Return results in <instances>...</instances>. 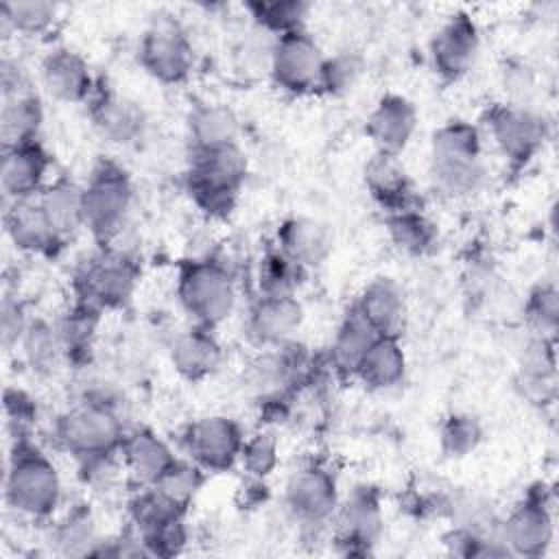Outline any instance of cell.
Returning a JSON list of instances; mask_svg holds the SVG:
<instances>
[{
    "instance_id": "cell-1",
    "label": "cell",
    "mask_w": 559,
    "mask_h": 559,
    "mask_svg": "<svg viewBox=\"0 0 559 559\" xmlns=\"http://www.w3.org/2000/svg\"><path fill=\"white\" fill-rule=\"evenodd\" d=\"M63 485L52 459L31 437L13 439L4 474V500L17 515L48 520L61 504Z\"/></svg>"
},
{
    "instance_id": "cell-2",
    "label": "cell",
    "mask_w": 559,
    "mask_h": 559,
    "mask_svg": "<svg viewBox=\"0 0 559 559\" xmlns=\"http://www.w3.org/2000/svg\"><path fill=\"white\" fill-rule=\"evenodd\" d=\"M127 430L116 404L105 395H87L52 424L57 448L72 454L79 463L107 459L120 452Z\"/></svg>"
},
{
    "instance_id": "cell-3",
    "label": "cell",
    "mask_w": 559,
    "mask_h": 559,
    "mask_svg": "<svg viewBox=\"0 0 559 559\" xmlns=\"http://www.w3.org/2000/svg\"><path fill=\"white\" fill-rule=\"evenodd\" d=\"M483 142L478 129L467 120L443 122L430 140V181L448 197L461 199L483 183Z\"/></svg>"
},
{
    "instance_id": "cell-4",
    "label": "cell",
    "mask_w": 559,
    "mask_h": 559,
    "mask_svg": "<svg viewBox=\"0 0 559 559\" xmlns=\"http://www.w3.org/2000/svg\"><path fill=\"white\" fill-rule=\"evenodd\" d=\"M236 280L231 269L216 258L188 260L177 273V299L194 325L216 328L236 308Z\"/></svg>"
},
{
    "instance_id": "cell-5",
    "label": "cell",
    "mask_w": 559,
    "mask_h": 559,
    "mask_svg": "<svg viewBox=\"0 0 559 559\" xmlns=\"http://www.w3.org/2000/svg\"><path fill=\"white\" fill-rule=\"evenodd\" d=\"M247 157L238 144L192 151L186 173L192 201L210 216L231 212L240 188L247 179Z\"/></svg>"
},
{
    "instance_id": "cell-6",
    "label": "cell",
    "mask_w": 559,
    "mask_h": 559,
    "mask_svg": "<svg viewBox=\"0 0 559 559\" xmlns=\"http://www.w3.org/2000/svg\"><path fill=\"white\" fill-rule=\"evenodd\" d=\"M81 188L85 229L100 242L118 236L133 203V186L127 170L109 159H103L92 168Z\"/></svg>"
},
{
    "instance_id": "cell-7",
    "label": "cell",
    "mask_w": 559,
    "mask_h": 559,
    "mask_svg": "<svg viewBox=\"0 0 559 559\" xmlns=\"http://www.w3.org/2000/svg\"><path fill=\"white\" fill-rule=\"evenodd\" d=\"M138 59L153 79L175 85L190 76L194 48L179 20L173 15H155L140 37Z\"/></svg>"
},
{
    "instance_id": "cell-8",
    "label": "cell",
    "mask_w": 559,
    "mask_h": 559,
    "mask_svg": "<svg viewBox=\"0 0 559 559\" xmlns=\"http://www.w3.org/2000/svg\"><path fill=\"white\" fill-rule=\"evenodd\" d=\"M323 52L306 28L277 35L269 50V70L277 87L288 94H306L319 87Z\"/></svg>"
},
{
    "instance_id": "cell-9",
    "label": "cell",
    "mask_w": 559,
    "mask_h": 559,
    "mask_svg": "<svg viewBox=\"0 0 559 559\" xmlns=\"http://www.w3.org/2000/svg\"><path fill=\"white\" fill-rule=\"evenodd\" d=\"M338 502L336 478L319 463L297 467L284 485V507L304 526H323L334 520Z\"/></svg>"
},
{
    "instance_id": "cell-10",
    "label": "cell",
    "mask_w": 559,
    "mask_h": 559,
    "mask_svg": "<svg viewBox=\"0 0 559 559\" xmlns=\"http://www.w3.org/2000/svg\"><path fill=\"white\" fill-rule=\"evenodd\" d=\"M135 284L138 266L129 255L114 249L100 251L79 271V301H85L98 310L120 308L131 299Z\"/></svg>"
},
{
    "instance_id": "cell-11",
    "label": "cell",
    "mask_w": 559,
    "mask_h": 559,
    "mask_svg": "<svg viewBox=\"0 0 559 559\" xmlns=\"http://www.w3.org/2000/svg\"><path fill=\"white\" fill-rule=\"evenodd\" d=\"M496 148L513 164H526L542 148L548 127L542 114L528 105L500 103L485 116Z\"/></svg>"
},
{
    "instance_id": "cell-12",
    "label": "cell",
    "mask_w": 559,
    "mask_h": 559,
    "mask_svg": "<svg viewBox=\"0 0 559 559\" xmlns=\"http://www.w3.org/2000/svg\"><path fill=\"white\" fill-rule=\"evenodd\" d=\"M181 441L188 459L199 467L205 472H225L238 463L245 432L227 415H205L186 428Z\"/></svg>"
},
{
    "instance_id": "cell-13",
    "label": "cell",
    "mask_w": 559,
    "mask_h": 559,
    "mask_svg": "<svg viewBox=\"0 0 559 559\" xmlns=\"http://www.w3.org/2000/svg\"><path fill=\"white\" fill-rule=\"evenodd\" d=\"M496 533L509 555L542 557L555 535L552 511L544 491H528V496L518 502L502 522L496 524Z\"/></svg>"
},
{
    "instance_id": "cell-14",
    "label": "cell",
    "mask_w": 559,
    "mask_h": 559,
    "mask_svg": "<svg viewBox=\"0 0 559 559\" xmlns=\"http://www.w3.org/2000/svg\"><path fill=\"white\" fill-rule=\"evenodd\" d=\"M478 26L463 11L450 15L430 39L432 68L445 81H456L467 74L478 59Z\"/></svg>"
},
{
    "instance_id": "cell-15",
    "label": "cell",
    "mask_w": 559,
    "mask_h": 559,
    "mask_svg": "<svg viewBox=\"0 0 559 559\" xmlns=\"http://www.w3.org/2000/svg\"><path fill=\"white\" fill-rule=\"evenodd\" d=\"M334 518L338 524V542L349 555L371 552L384 528L380 496L371 487L352 489V493L338 502Z\"/></svg>"
},
{
    "instance_id": "cell-16",
    "label": "cell",
    "mask_w": 559,
    "mask_h": 559,
    "mask_svg": "<svg viewBox=\"0 0 559 559\" xmlns=\"http://www.w3.org/2000/svg\"><path fill=\"white\" fill-rule=\"evenodd\" d=\"M304 323V306L295 295H260L247 312V336L262 349L293 341Z\"/></svg>"
},
{
    "instance_id": "cell-17",
    "label": "cell",
    "mask_w": 559,
    "mask_h": 559,
    "mask_svg": "<svg viewBox=\"0 0 559 559\" xmlns=\"http://www.w3.org/2000/svg\"><path fill=\"white\" fill-rule=\"evenodd\" d=\"M39 81L52 98L63 103L90 100L96 90L87 59L68 46H55L44 55Z\"/></svg>"
},
{
    "instance_id": "cell-18",
    "label": "cell",
    "mask_w": 559,
    "mask_h": 559,
    "mask_svg": "<svg viewBox=\"0 0 559 559\" xmlns=\"http://www.w3.org/2000/svg\"><path fill=\"white\" fill-rule=\"evenodd\" d=\"M50 170V155L37 142L17 144L2 148L0 183L4 201L35 199L46 188V177Z\"/></svg>"
},
{
    "instance_id": "cell-19",
    "label": "cell",
    "mask_w": 559,
    "mask_h": 559,
    "mask_svg": "<svg viewBox=\"0 0 559 559\" xmlns=\"http://www.w3.org/2000/svg\"><path fill=\"white\" fill-rule=\"evenodd\" d=\"M87 105L90 118L105 140L114 144H131L142 138L146 129V116L133 98L103 87L94 90Z\"/></svg>"
},
{
    "instance_id": "cell-20",
    "label": "cell",
    "mask_w": 559,
    "mask_h": 559,
    "mask_svg": "<svg viewBox=\"0 0 559 559\" xmlns=\"http://www.w3.org/2000/svg\"><path fill=\"white\" fill-rule=\"evenodd\" d=\"M120 459L138 487H153L159 478L177 463V454L173 448L151 428H133L127 430Z\"/></svg>"
},
{
    "instance_id": "cell-21",
    "label": "cell",
    "mask_w": 559,
    "mask_h": 559,
    "mask_svg": "<svg viewBox=\"0 0 559 559\" xmlns=\"http://www.w3.org/2000/svg\"><path fill=\"white\" fill-rule=\"evenodd\" d=\"M417 109L400 94H384L367 116V135L376 151L400 155L415 133Z\"/></svg>"
},
{
    "instance_id": "cell-22",
    "label": "cell",
    "mask_w": 559,
    "mask_h": 559,
    "mask_svg": "<svg viewBox=\"0 0 559 559\" xmlns=\"http://www.w3.org/2000/svg\"><path fill=\"white\" fill-rule=\"evenodd\" d=\"M362 181L367 192L386 210H404L415 205L413 197V183L411 177L400 162V155L376 151L365 168H362Z\"/></svg>"
},
{
    "instance_id": "cell-23",
    "label": "cell",
    "mask_w": 559,
    "mask_h": 559,
    "mask_svg": "<svg viewBox=\"0 0 559 559\" xmlns=\"http://www.w3.org/2000/svg\"><path fill=\"white\" fill-rule=\"evenodd\" d=\"M170 362L186 380H203L223 362V347L212 334V328L194 325L179 332L170 345Z\"/></svg>"
},
{
    "instance_id": "cell-24",
    "label": "cell",
    "mask_w": 559,
    "mask_h": 559,
    "mask_svg": "<svg viewBox=\"0 0 559 559\" xmlns=\"http://www.w3.org/2000/svg\"><path fill=\"white\" fill-rule=\"evenodd\" d=\"M44 218L48 221L52 234L63 245L68 238L76 236L83 225V188L68 179L57 177L46 183V188L35 197Z\"/></svg>"
},
{
    "instance_id": "cell-25",
    "label": "cell",
    "mask_w": 559,
    "mask_h": 559,
    "mask_svg": "<svg viewBox=\"0 0 559 559\" xmlns=\"http://www.w3.org/2000/svg\"><path fill=\"white\" fill-rule=\"evenodd\" d=\"M4 229L11 242L26 253H50L61 245L44 218L37 199L7 201Z\"/></svg>"
},
{
    "instance_id": "cell-26",
    "label": "cell",
    "mask_w": 559,
    "mask_h": 559,
    "mask_svg": "<svg viewBox=\"0 0 559 559\" xmlns=\"http://www.w3.org/2000/svg\"><path fill=\"white\" fill-rule=\"evenodd\" d=\"M378 334H397L406 314L400 284L391 277L371 280L352 304Z\"/></svg>"
},
{
    "instance_id": "cell-27",
    "label": "cell",
    "mask_w": 559,
    "mask_h": 559,
    "mask_svg": "<svg viewBox=\"0 0 559 559\" xmlns=\"http://www.w3.org/2000/svg\"><path fill=\"white\" fill-rule=\"evenodd\" d=\"M406 354L397 334H378L362 354L354 376L373 391H384L402 382Z\"/></svg>"
},
{
    "instance_id": "cell-28",
    "label": "cell",
    "mask_w": 559,
    "mask_h": 559,
    "mask_svg": "<svg viewBox=\"0 0 559 559\" xmlns=\"http://www.w3.org/2000/svg\"><path fill=\"white\" fill-rule=\"evenodd\" d=\"M240 120L229 105L201 103L188 114V135L192 151L238 144Z\"/></svg>"
},
{
    "instance_id": "cell-29",
    "label": "cell",
    "mask_w": 559,
    "mask_h": 559,
    "mask_svg": "<svg viewBox=\"0 0 559 559\" xmlns=\"http://www.w3.org/2000/svg\"><path fill=\"white\" fill-rule=\"evenodd\" d=\"M100 542L94 513L87 504L70 507L59 520L52 522L48 544L63 557H92V550Z\"/></svg>"
},
{
    "instance_id": "cell-30",
    "label": "cell",
    "mask_w": 559,
    "mask_h": 559,
    "mask_svg": "<svg viewBox=\"0 0 559 559\" xmlns=\"http://www.w3.org/2000/svg\"><path fill=\"white\" fill-rule=\"evenodd\" d=\"M41 122H44V107L35 90L2 98V111H0L2 148L37 142Z\"/></svg>"
},
{
    "instance_id": "cell-31",
    "label": "cell",
    "mask_w": 559,
    "mask_h": 559,
    "mask_svg": "<svg viewBox=\"0 0 559 559\" xmlns=\"http://www.w3.org/2000/svg\"><path fill=\"white\" fill-rule=\"evenodd\" d=\"M330 234L310 218H288L277 231V249L299 266H317L330 251Z\"/></svg>"
},
{
    "instance_id": "cell-32",
    "label": "cell",
    "mask_w": 559,
    "mask_h": 559,
    "mask_svg": "<svg viewBox=\"0 0 559 559\" xmlns=\"http://www.w3.org/2000/svg\"><path fill=\"white\" fill-rule=\"evenodd\" d=\"M376 336L378 332L369 325V321L354 306H349L330 345V362L334 365V369L354 376L362 354L367 352Z\"/></svg>"
},
{
    "instance_id": "cell-33",
    "label": "cell",
    "mask_w": 559,
    "mask_h": 559,
    "mask_svg": "<svg viewBox=\"0 0 559 559\" xmlns=\"http://www.w3.org/2000/svg\"><path fill=\"white\" fill-rule=\"evenodd\" d=\"M386 229L395 247L411 255L428 253L437 245V225L415 205L386 212Z\"/></svg>"
},
{
    "instance_id": "cell-34",
    "label": "cell",
    "mask_w": 559,
    "mask_h": 559,
    "mask_svg": "<svg viewBox=\"0 0 559 559\" xmlns=\"http://www.w3.org/2000/svg\"><path fill=\"white\" fill-rule=\"evenodd\" d=\"M17 349L24 362L35 373H52L66 358L55 323H48L44 319H31Z\"/></svg>"
},
{
    "instance_id": "cell-35",
    "label": "cell",
    "mask_w": 559,
    "mask_h": 559,
    "mask_svg": "<svg viewBox=\"0 0 559 559\" xmlns=\"http://www.w3.org/2000/svg\"><path fill=\"white\" fill-rule=\"evenodd\" d=\"M59 7L44 0H9L0 4V28L7 33L41 35L50 31Z\"/></svg>"
},
{
    "instance_id": "cell-36",
    "label": "cell",
    "mask_w": 559,
    "mask_h": 559,
    "mask_svg": "<svg viewBox=\"0 0 559 559\" xmlns=\"http://www.w3.org/2000/svg\"><path fill=\"white\" fill-rule=\"evenodd\" d=\"M98 314H100L98 308H94L85 301H79L55 323L59 343H61L68 360L70 358L76 360L92 347L96 325H98Z\"/></svg>"
},
{
    "instance_id": "cell-37",
    "label": "cell",
    "mask_w": 559,
    "mask_h": 559,
    "mask_svg": "<svg viewBox=\"0 0 559 559\" xmlns=\"http://www.w3.org/2000/svg\"><path fill=\"white\" fill-rule=\"evenodd\" d=\"M247 11L264 31L277 35L304 28L310 4L301 0H271V2H249Z\"/></svg>"
},
{
    "instance_id": "cell-38",
    "label": "cell",
    "mask_w": 559,
    "mask_h": 559,
    "mask_svg": "<svg viewBox=\"0 0 559 559\" xmlns=\"http://www.w3.org/2000/svg\"><path fill=\"white\" fill-rule=\"evenodd\" d=\"M304 271H306L304 266L293 262L288 255H284L275 247L260 260V273H258L260 295H293Z\"/></svg>"
},
{
    "instance_id": "cell-39",
    "label": "cell",
    "mask_w": 559,
    "mask_h": 559,
    "mask_svg": "<svg viewBox=\"0 0 559 559\" xmlns=\"http://www.w3.org/2000/svg\"><path fill=\"white\" fill-rule=\"evenodd\" d=\"M203 480H205L203 467H199L190 459L188 461L177 459V463L153 487H157L168 500H173L177 507L186 511L190 502L197 498L199 489L203 487Z\"/></svg>"
},
{
    "instance_id": "cell-40",
    "label": "cell",
    "mask_w": 559,
    "mask_h": 559,
    "mask_svg": "<svg viewBox=\"0 0 559 559\" xmlns=\"http://www.w3.org/2000/svg\"><path fill=\"white\" fill-rule=\"evenodd\" d=\"M483 439L480 421L469 413H454L450 415L439 430L441 450L450 459H463L472 454Z\"/></svg>"
},
{
    "instance_id": "cell-41",
    "label": "cell",
    "mask_w": 559,
    "mask_h": 559,
    "mask_svg": "<svg viewBox=\"0 0 559 559\" xmlns=\"http://www.w3.org/2000/svg\"><path fill=\"white\" fill-rule=\"evenodd\" d=\"M526 323L533 336L539 338H555L559 325V295L552 284H539L531 290L526 306H524Z\"/></svg>"
},
{
    "instance_id": "cell-42",
    "label": "cell",
    "mask_w": 559,
    "mask_h": 559,
    "mask_svg": "<svg viewBox=\"0 0 559 559\" xmlns=\"http://www.w3.org/2000/svg\"><path fill=\"white\" fill-rule=\"evenodd\" d=\"M277 461H280V443L273 432L260 430L251 437H245L238 463L242 465L249 478L264 480L277 467Z\"/></svg>"
},
{
    "instance_id": "cell-43",
    "label": "cell",
    "mask_w": 559,
    "mask_h": 559,
    "mask_svg": "<svg viewBox=\"0 0 559 559\" xmlns=\"http://www.w3.org/2000/svg\"><path fill=\"white\" fill-rule=\"evenodd\" d=\"M362 74V57L354 50H338L332 57L323 59L319 87L328 94L349 92Z\"/></svg>"
},
{
    "instance_id": "cell-44",
    "label": "cell",
    "mask_w": 559,
    "mask_h": 559,
    "mask_svg": "<svg viewBox=\"0 0 559 559\" xmlns=\"http://www.w3.org/2000/svg\"><path fill=\"white\" fill-rule=\"evenodd\" d=\"M4 417L13 439L31 437V430L37 421V404L35 400L22 389H7L4 391Z\"/></svg>"
},
{
    "instance_id": "cell-45",
    "label": "cell",
    "mask_w": 559,
    "mask_h": 559,
    "mask_svg": "<svg viewBox=\"0 0 559 559\" xmlns=\"http://www.w3.org/2000/svg\"><path fill=\"white\" fill-rule=\"evenodd\" d=\"M28 323H31V319L26 317L24 306L15 297L7 295L0 306V338H2V347L7 352L20 345Z\"/></svg>"
},
{
    "instance_id": "cell-46",
    "label": "cell",
    "mask_w": 559,
    "mask_h": 559,
    "mask_svg": "<svg viewBox=\"0 0 559 559\" xmlns=\"http://www.w3.org/2000/svg\"><path fill=\"white\" fill-rule=\"evenodd\" d=\"M0 87H2V98L33 90L31 74H28L26 66L20 59L2 57V63H0Z\"/></svg>"
},
{
    "instance_id": "cell-47",
    "label": "cell",
    "mask_w": 559,
    "mask_h": 559,
    "mask_svg": "<svg viewBox=\"0 0 559 559\" xmlns=\"http://www.w3.org/2000/svg\"><path fill=\"white\" fill-rule=\"evenodd\" d=\"M504 90H509L511 94V100L509 103H515V105H526V98L535 92V81H533V74L526 66H511L507 72H504Z\"/></svg>"
}]
</instances>
